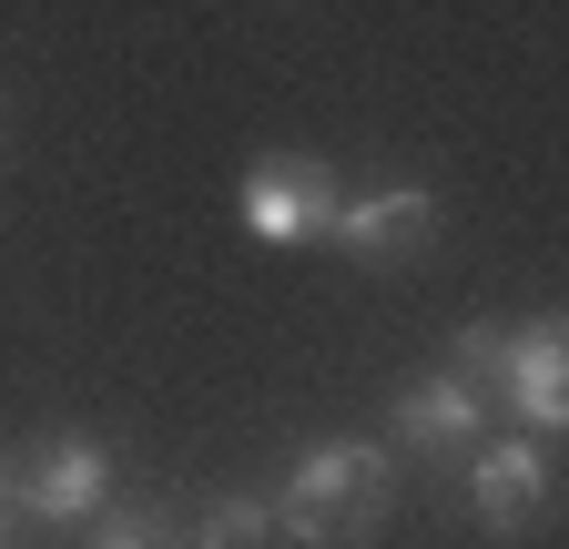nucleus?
Masks as SVG:
<instances>
[{
  "label": "nucleus",
  "mask_w": 569,
  "mask_h": 549,
  "mask_svg": "<svg viewBox=\"0 0 569 549\" xmlns=\"http://www.w3.org/2000/svg\"><path fill=\"white\" fill-rule=\"evenodd\" d=\"M387 499H397L387 448L336 438V448H306L296 458V478H284V499H274V529H296L306 549H356V539H377Z\"/></svg>",
  "instance_id": "nucleus-1"
},
{
  "label": "nucleus",
  "mask_w": 569,
  "mask_h": 549,
  "mask_svg": "<svg viewBox=\"0 0 569 549\" xmlns=\"http://www.w3.org/2000/svg\"><path fill=\"white\" fill-rule=\"evenodd\" d=\"M498 397L519 407V418L549 438V428H569V336L539 316V326H498V347H488V367H478Z\"/></svg>",
  "instance_id": "nucleus-2"
},
{
  "label": "nucleus",
  "mask_w": 569,
  "mask_h": 549,
  "mask_svg": "<svg viewBox=\"0 0 569 549\" xmlns=\"http://www.w3.org/2000/svg\"><path fill=\"white\" fill-rule=\"evenodd\" d=\"M31 519H51V529H82V519H102V499H112V458L92 448V438H51L41 458H21V478H0Z\"/></svg>",
  "instance_id": "nucleus-3"
},
{
  "label": "nucleus",
  "mask_w": 569,
  "mask_h": 549,
  "mask_svg": "<svg viewBox=\"0 0 569 549\" xmlns=\"http://www.w3.org/2000/svg\"><path fill=\"white\" fill-rule=\"evenodd\" d=\"M326 234L346 254H367V264H397V254H427V234H438V193H417V183H387V193H336V214Z\"/></svg>",
  "instance_id": "nucleus-4"
},
{
  "label": "nucleus",
  "mask_w": 569,
  "mask_h": 549,
  "mask_svg": "<svg viewBox=\"0 0 569 549\" xmlns=\"http://www.w3.org/2000/svg\"><path fill=\"white\" fill-rule=\"evenodd\" d=\"M397 438L427 448V458H468V448H488V387L458 377V367L397 387Z\"/></svg>",
  "instance_id": "nucleus-5"
},
{
  "label": "nucleus",
  "mask_w": 569,
  "mask_h": 549,
  "mask_svg": "<svg viewBox=\"0 0 569 549\" xmlns=\"http://www.w3.org/2000/svg\"><path fill=\"white\" fill-rule=\"evenodd\" d=\"M326 214H336V183L316 163H254L244 173V234L254 244H306V234H326Z\"/></svg>",
  "instance_id": "nucleus-6"
},
{
  "label": "nucleus",
  "mask_w": 569,
  "mask_h": 549,
  "mask_svg": "<svg viewBox=\"0 0 569 549\" xmlns=\"http://www.w3.org/2000/svg\"><path fill=\"white\" fill-rule=\"evenodd\" d=\"M468 499H478L488 529H539L549 519V458H539V438L468 448Z\"/></svg>",
  "instance_id": "nucleus-7"
},
{
  "label": "nucleus",
  "mask_w": 569,
  "mask_h": 549,
  "mask_svg": "<svg viewBox=\"0 0 569 549\" xmlns=\"http://www.w3.org/2000/svg\"><path fill=\"white\" fill-rule=\"evenodd\" d=\"M264 529H274V509H264V499H213V509H203V529H193V549H254Z\"/></svg>",
  "instance_id": "nucleus-8"
},
{
  "label": "nucleus",
  "mask_w": 569,
  "mask_h": 549,
  "mask_svg": "<svg viewBox=\"0 0 569 549\" xmlns=\"http://www.w3.org/2000/svg\"><path fill=\"white\" fill-rule=\"evenodd\" d=\"M92 549H173V529H163V519H142V509H112V519L92 529Z\"/></svg>",
  "instance_id": "nucleus-9"
},
{
  "label": "nucleus",
  "mask_w": 569,
  "mask_h": 549,
  "mask_svg": "<svg viewBox=\"0 0 569 549\" xmlns=\"http://www.w3.org/2000/svg\"><path fill=\"white\" fill-rule=\"evenodd\" d=\"M0 519H11V489H0Z\"/></svg>",
  "instance_id": "nucleus-10"
}]
</instances>
